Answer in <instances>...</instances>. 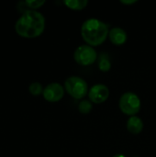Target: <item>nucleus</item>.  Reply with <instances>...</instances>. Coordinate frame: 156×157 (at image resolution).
Instances as JSON below:
<instances>
[{"label":"nucleus","mask_w":156,"mask_h":157,"mask_svg":"<svg viewBox=\"0 0 156 157\" xmlns=\"http://www.w3.org/2000/svg\"><path fill=\"white\" fill-rule=\"evenodd\" d=\"M15 29L22 38H37L41 35L45 29V17L37 10L26 9L17 19Z\"/></svg>","instance_id":"f257e3e1"},{"label":"nucleus","mask_w":156,"mask_h":157,"mask_svg":"<svg viewBox=\"0 0 156 157\" xmlns=\"http://www.w3.org/2000/svg\"><path fill=\"white\" fill-rule=\"evenodd\" d=\"M108 33V24L94 17L85 20L81 27V35L84 40L92 47L101 45L107 40Z\"/></svg>","instance_id":"f03ea898"},{"label":"nucleus","mask_w":156,"mask_h":157,"mask_svg":"<svg viewBox=\"0 0 156 157\" xmlns=\"http://www.w3.org/2000/svg\"><path fill=\"white\" fill-rule=\"evenodd\" d=\"M64 89L75 99H81L88 94L87 83L80 76H70L64 82Z\"/></svg>","instance_id":"7ed1b4c3"},{"label":"nucleus","mask_w":156,"mask_h":157,"mask_svg":"<svg viewBox=\"0 0 156 157\" xmlns=\"http://www.w3.org/2000/svg\"><path fill=\"white\" fill-rule=\"evenodd\" d=\"M141 99L133 92H126L121 95L119 107L120 110L129 116H135L141 109Z\"/></svg>","instance_id":"20e7f679"},{"label":"nucleus","mask_w":156,"mask_h":157,"mask_svg":"<svg viewBox=\"0 0 156 157\" xmlns=\"http://www.w3.org/2000/svg\"><path fill=\"white\" fill-rule=\"evenodd\" d=\"M74 59L78 64L82 66H88L97 61V54L92 46L86 44L76 48L74 53Z\"/></svg>","instance_id":"39448f33"},{"label":"nucleus","mask_w":156,"mask_h":157,"mask_svg":"<svg viewBox=\"0 0 156 157\" xmlns=\"http://www.w3.org/2000/svg\"><path fill=\"white\" fill-rule=\"evenodd\" d=\"M64 87L59 83H51L47 85L44 89L42 96L45 100L49 102H58L64 96Z\"/></svg>","instance_id":"423d86ee"},{"label":"nucleus","mask_w":156,"mask_h":157,"mask_svg":"<svg viewBox=\"0 0 156 157\" xmlns=\"http://www.w3.org/2000/svg\"><path fill=\"white\" fill-rule=\"evenodd\" d=\"M109 96V89L104 84L94 85L88 91L89 100L96 104L104 103Z\"/></svg>","instance_id":"0eeeda50"},{"label":"nucleus","mask_w":156,"mask_h":157,"mask_svg":"<svg viewBox=\"0 0 156 157\" xmlns=\"http://www.w3.org/2000/svg\"><path fill=\"white\" fill-rule=\"evenodd\" d=\"M108 38L113 44L120 46V45H123L127 41L128 36H127V32L123 29L115 27L109 30Z\"/></svg>","instance_id":"6e6552de"},{"label":"nucleus","mask_w":156,"mask_h":157,"mask_svg":"<svg viewBox=\"0 0 156 157\" xmlns=\"http://www.w3.org/2000/svg\"><path fill=\"white\" fill-rule=\"evenodd\" d=\"M127 129L132 134H139L143 130V122L141 118L137 116H131L127 121Z\"/></svg>","instance_id":"1a4fd4ad"},{"label":"nucleus","mask_w":156,"mask_h":157,"mask_svg":"<svg viewBox=\"0 0 156 157\" xmlns=\"http://www.w3.org/2000/svg\"><path fill=\"white\" fill-rule=\"evenodd\" d=\"M63 3L70 9L82 10L87 6L88 1L87 0H64Z\"/></svg>","instance_id":"9d476101"},{"label":"nucleus","mask_w":156,"mask_h":157,"mask_svg":"<svg viewBox=\"0 0 156 157\" xmlns=\"http://www.w3.org/2000/svg\"><path fill=\"white\" fill-rule=\"evenodd\" d=\"M98 68L102 72H108L111 68L110 58L108 53H101L98 58Z\"/></svg>","instance_id":"9b49d317"},{"label":"nucleus","mask_w":156,"mask_h":157,"mask_svg":"<svg viewBox=\"0 0 156 157\" xmlns=\"http://www.w3.org/2000/svg\"><path fill=\"white\" fill-rule=\"evenodd\" d=\"M43 89H44V87L42 86V85L40 82H37V81L32 82L29 85V93L32 96H35V97L40 96V94H42L43 93Z\"/></svg>","instance_id":"f8f14e48"},{"label":"nucleus","mask_w":156,"mask_h":157,"mask_svg":"<svg viewBox=\"0 0 156 157\" xmlns=\"http://www.w3.org/2000/svg\"><path fill=\"white\" fill-rule=\"evenodd\" d=\"M93 109V105L90 100H82L78 104V110L82 114H88L91 112Z\"/></svg>","instance_id":"ddd939ff"},{"label":"nucleus","mask_w":156,"mask_h":157,"mask_svg":"<svg viewBox=\"0 0 156 157\" xmlns=\"http://www.w3.org/2000/svg\"><path fill=\"white\" fill-rule=\"evenodd\" d=\"M45 0H26L24 4L29 7V9L36 10L40 7H41L45 4Z\"/></svg>","instance_id":"4468645a"},{"label":"nucleus","mask_w":156,"mask_h":157,"mask_svg":"<svg viewBox=\"0 0 156 157\" xmlns=\"http://www.w3.org/2000/svg\"><path fill=\"white\" fill-rule=\"evenodd\" d=\"M120 3L125 5H131V4L137 3V0H120Z\"/></svg>","instance_id":"2eb2a0df"},{"label":"nucleus","mask_w":156,"mask_h":157,"mask_svg":"<svg viewBox=\"0 0 156 157\" xmlns=\"http://www.w3.org/2000/svg\"><path fill=\"white\" fill-rule=\"evenodd\" d=\"M112 157H126L124 155H122V154H117V155H113Z\"/></svg>","instance_id":"dca6fc26"}]
</instances>
